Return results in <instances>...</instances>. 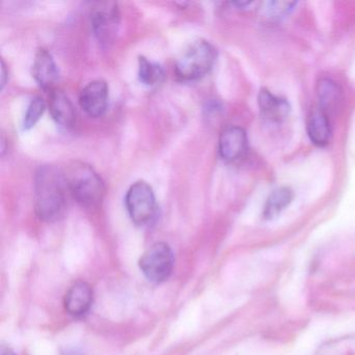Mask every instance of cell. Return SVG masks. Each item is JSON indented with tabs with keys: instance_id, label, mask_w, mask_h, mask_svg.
I'll use <instances>...</instances> for the list:
<instances>
[{
	"instance_id": "obj_1",
	"label": "cell",
	"mask_w": 355,
	"mask_h": 355,
	"mask_svg": "<svg viewBox=\"0 0 355 355\" xmlns=\"http://www.w3.org/2000/svg\"><path fill=\"white\" fill-rule=\"evenodd\" d=\"M70 192L64 171L55 166H41L35 178V209L42 221L61 219L67 207Z\"/></svg>"
},
{
	"instance_id": "obj_2",
	"label": "cell",
	"mask_w": 355,
	"mask_h": 355,
	"mask_svg": "<svg viewBox=\"0 0 355 355\" xmlns=\"http://www.w3.org/2000/svg\"><path fill=\"white\" fill-rule=\"evenodd\" d=\"M64 175L70 193L78 203L88 209L101 207L105 198V182L91 166L83 162H72Z\"/></svg>"
},
{
	"instance_id": "obj_3",
	"label": "cell",
	"mask_w": 355,
	"mask_h": 355,
	"mask_svg": "<svg viewBox=\"0 0 355 355\" xmlns=\"http://www.w3.org/2000/svg\"><path fill=\"white\" fill-rule=\"evenodd\" d=\"M216 60L217 51L211 43L195 41L176 63V76L184 82L199 80L211 71Z\"/></svg>"
},
{
	"instance_id": "obj_4",
	"label": "cell",
	"mask_w": 355,
	"mask_h": 355,
	"mask_svg": "<svg viewBox=\"0 0 355 355\" xmlns=\"http://www.w3.org/2000/svg\"><path fill=\"white\" fill-rule=\"evenodd\" d=\"M125 205L130 219L136 225L150 223L157 213V200L150 184L143 180L132 184L126 192Z\"/></svg>"
},
{
	"instance_id": "obj_5",
	"label": "cell",
	"mask_w": 355,
	"mask_h": 355,
	"mask_svg": "<svg viewBox=\"0 0 355 355\" xmlns=\"http://www.w3.org/2000/svg\"><path fill=\"white\" fill-rule=\"evenodd\" d=\"M139 267L145 277L153 284H162L169 279L174 267V255L169 245L155 243L147 249L139 261Z\"/></svg>"
},
{
	"instance_id": "obj_6",
	"label": "cell",
	"mask_w": 355,
	"mask_h": 355,
	"mask_svg": "<svg viewBox=\"0 0 355 355\" xmlns=\"http://www.w3.org/2000/svg\"><path fill=\"white\" fill-rule=\"evenodd\" d=\"M93 31L99 42L109 44L113 42L118 32L120 13L115 3H101L94 8L91 14Z\"/></svg>"
},
{
	"instance_id": "obj_7",
	"label": "cell",
	"mask_w": 355,
	"mask_h": 355,
	"mask_svg": "<svg viewBox=\"0 0 355 355\" xmlns=\"http://www.w3.org/2000/svg\"><path fill=\"white\" fill-rule=\"evenodd\" d=\"M109 103V87L103 80L89 83L80 94V107L91 117H101Z\"/></svg>"
},
{
	"instance_id": "obj_8",
	"label": "cell",
	"mask_w": 355,
	"mask_h": 355,
	"mask_svg": "<svg viewBox=\"0 0 355 355\" xmlns=\"http://www.w3.org/2000/svg\"><path fill=\"white\" fill-rule=\"evenodd\" d=\"M33 76L44 90L53 91L60 78L59 68L53 55L44 49H39L33 65Z\"/></svg>"
},
{
	"instance_id": "obj_9",
	"label": "cell",
	"mask_w": 355,
	"mask_h": 355,
	"mask_svg": "<svg viewBox=\"0 0 355 355\" xmlns=\"http://www.w3.org/2000/svg\"><path fill=\"white\" fill-rule=\"evenodd\" d=\"M93 298L94 295L90 284L85 282H78L66 293L64 306L69 315L80 318L90 311Z\"/></svg>"
},
{
	"instance_id": "obj_10",
	"label": "cell",
	"mask_w": 355,
	"mask_h": 355,
	"mask_svg": "<svg viewBox=\"0 0 355 355\" xmlns=\"http://www.w3.org/2000/svg\"><path fill=\"white\" fill-rule=\"evenodd\" d=\"M247 149V135L243 128L230 126L222 132L219 140V153L226 162L236 161Z\"/></svg>"
},
{
	"instance_id": "obj_11",
	"label": "cell",
	"mask_w": 355,
	"mask_h": 355,
	"mask_svg": "<svg viewBox=\"0 0 355 355\" xmlns=\"http://www.w3.org/2000/svg\"><path fill=\"white\" fill-rule=\"evenodd\" d=\"M259 105L261 117L273 123L284 121L291 113L290 103L286 99L272 94L267 89L259 92Z\"/></svg>"
},
{
	"instance_id": "obj_12",
	"label": "cell",
	"mask_w": 355,
	"mask_h": 355,
	"mask_svg": "<svg viewBox=\"0 0 355 355\" xmlns=\"http://www.w3.org/2000/svg\"><path fill=\"white\" fill-rule=\"evenodd\" d=\"M51 92L49 110L53 120L62 128H72L76 120V112L69 97L59 89H53Z\"/></svg>"
},
{
	"instance_id": "obj_13",
	"label": "cell",
	"mask_w": 355,
	"mask_h": 355,
	"mask_svg": "<svg viewBox=\"0 0 355 355\" xmlns=\"http://www.w3.org/2000/svg\"><path fill=\"white\" fill-rule=\"evenodd\" d=\"M307 135L315 146L323 147L329 143L331 128L327 113L321 107L313 110L307 119Z\"/></svg>"
},
{
	"instance_id": "obj_14",
	"label": "cell",
	"mask_w": 355,
	"mask_h": 355,
	"mask_svg": "<svg viewBox=\"0 0 355 355\" xmlns=\"http://www.w3.org/2000/svg\"><path fill=\"white\" fill-rule=\"evenodd\" d=\"M293 197V191L288 187H280L272 191L263 207V219L273 220L277 218L292 202Z\"/></svg>"
},
{
	"instance_id": "obj_15",
	"label": "cell",
	"mask_w": 355,
	"mask_h": 355,
	"mask_svg": "<svg viewBox=\"0 0 355 355\" xmlns=\"http://www.w3.org/2000/svg\"><path fill=\"white\" fill-rule=\"evenodd\" d=\"M164 78V70L157 63L149 61L147 58L141 55L139 58V78L146 86H155Z\"/></svg>"
},
{
	"instance_id": "obj_16",
	"label": "cell",
	"mask_w": 355,
	"mask_h": 355,
	"mask_svg": "<svg viewBox=\"0 0 355 355\" xmlns=\"http://www.w3.org/2000/svg\"><path fill=\"white\" fill-rule=\"evenodd\" d=\"M318 96L320 99V107L326 110L336 107L340 98V90L338 85L330 80H321L318 84Z\"/></svg>"
},
{
	"instance_id": "obj_17",
	"label": "cell",
	"mask_w": 355,
	"mask_h": 355,
	"mask_svg": "<svg viewBox=\"0 0 355 355\" xmlns=\"http://www.w3.org/2000/svg\"><path fill=\"white\" fill-rule=\"evenodd\" d=\"M45 107H46V105H45L44 101H43L41 97L35 96L34 98L31 101L28 110H26V116H24V130H31V128L36 125L37 122L42 117Z\"/></svg>"
},
{
	"instance_id": "obj_18",
	"label": "cell",
	"mask_w": 355,
	"mask_h": 355,
	"mask_svg": "<svg viewBox=\"0 0 355 355\" xmlns=\"http://www.w3.org/2000/svg\"><path fill=\"white\" fill-rule=\"evenodd\" d=\"M296 5V3H286V1H269V3H263L261 13L266 16V18L278 20L288 15Z\"/></svg>"
},
{
	"instance_id": "obj_19",
	"label": "cell",
	"mask_w": 355,
	"mask_h": 355,
	"mask_svg": "<svg viewBox=\"0 0 355 355\" xmlns=\"http://www.w3.org/2000/svg\"><path fill=\"white\" fill-rule=\"evenodd\" d=\"M8 74L9 73L7 71V66H6L5 62L1 61V89H3L7 84Z\"/></svg>"
},
{
	"instance_id": "obj_20",
	"label": "cell",
	"mask_w": 355,
	"mask_h": 355,
	"mask_svg": "<svg viewBox=\"0 0 355 355\" xmlns=\"http://www.w3.org/2000/svg\"><path fill=\"white\" fill-rule=\"evenodd\" d=\"M0 355H16L12 349L8 348V347H1V351H0Z\"/></svg>"
}]
</instances>
